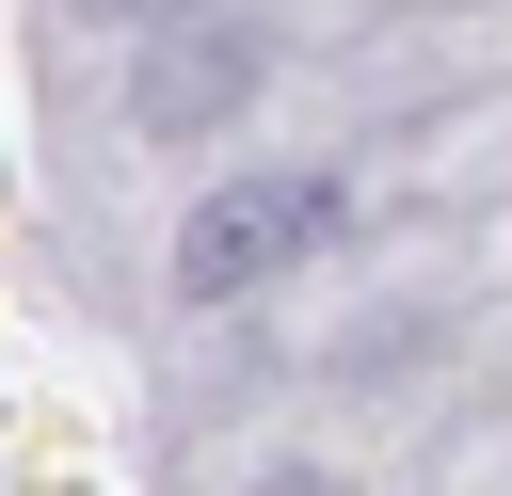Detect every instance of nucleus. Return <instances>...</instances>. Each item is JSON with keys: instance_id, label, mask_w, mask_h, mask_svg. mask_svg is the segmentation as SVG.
Returning a JSON list of instances; mask_svg holds the SVG:
<instances>
[{"instance_id": "nucleus-1", "label": "nucleus", "mask_w": 512, "mask_h": 496, "mask_svg": "<svg viewBox=\"0 0 512 496\" xmlns=\"http://www.w3.org/2000/svg\"><path fill=\"white\" fill-rule=\"evenodd\" d=\"M352 224V176H224L192 224H176V288L192 304H240V288H272L288 256H320Z\"/></svg>"}, {"instance_id": "nucleus-2", "label": "nucleus", "mask_w": 512, "mask_h": 496, "mask_svg": "<svg viewBox=\"0 0 512 496\" xmlns=\"http://www.w3.org/2000/svg\"><path fill=\"white\" fill-rule=\"evenodd\" d=\"M240 96H256V32H240V16H144V32H128V112H144L160 144H224Z\"/></svg>"}]
</instances>
